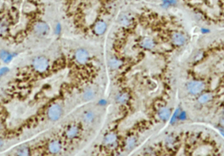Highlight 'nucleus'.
Returning <instances> with one entry per match:
<instances>
[{
    "label": "nucleus",
    "mask_w": 224,
    "mask_h": 156,
    "mask_svg": "<svg viewBox=\"0 0 224 156\" xmlns=\"http://www.w3.org/2000/svg\"><path fill=\"white\" fill-rule=\"evenodd\" d=\"M220 124L222 126H223V127H224V118H223V119H222V120H221V121Z\"/></svg>",
    "instance_id": "obj_18"
},
{
    "label": "nucleus",
    "mask_w": 224,
    "mask_h": 156,
    "mask_svg": "<svg viewBox=\"0 0 224 156\" xmlns=\"http://www.w3.org/2000/svg\"><path fill=\"white\" fill-rule=\"evenodd\" d=\"M78 129L76 127H72L70 129L67 133V136L69 138H73L75 137L78 133Z\"/></svg>",
    "instance_id": "obj_12"
},
{
    "label": "nucleus",
    "mask_w": 224,
    "mask_h": 156,
    "mask_svg": "<svg viewBox=\"0 0 224 156\" xmlns=\"http://www.w3.org/2000/svg\"><path fill=\"white\" fill-rule=\"evenodd\" d=\"M179 109H177V110L175 111L174 116H173V117H172V120H171V123H174V122H175V120H176V118H177V115H178V113H179Z\"/></svg>",
    "instance_id": "obj_16"
},
{
    "label": "nucleus",
    "mask_w": 224,
    "mask_h": 156,
    "mask_svg": "<svg viewBox=\"0 0 224 156\" xmlns=\"http://www.w3.org/2000/svg\"><path fill=\"white\" fill-rule=\"evenodd\" d=\"M159 117L163 120H166L169 119L170 115V111L167 108H162L159 110Z\"/></svg>",
    "instance_id": "obj_8"
},
{
    "label": "nucleus",
    "mask_w": 224,
    "mask_h": 156,
    "mask_svg": "<svg viewBox=\"0 0 224 156\" xmlns=\"http://www.w3.org/2000/svg\"><path fill=\"white\" fill-rule=\"evenodd\" d=\"M35 68L40 72H43L47 68L48 63L47 59L44 57H40L36 59L34 61Z\"/></svg>",
    "instance_id": "obj_1"
},
{
    "label": "nucleus",
    "mask_w": 224,
    "mask_h": 156,
    "mask_svg": "<svg viewBox=\"0 0 224 156\" xmlns=\"http://www.w3.org/2000/svg\"><path fill=\"white\" fill-rule=\"evenodd\" d=\"M205 85L201 81H193L189 83L188 89L191 93L197 94L200 93L204 90Z\"/></svg>",
    "instance_id": "obj_2"
},
{
    "label": "nucleus",
    "mask_w": 224,
    "mask_h": 156,
    "mask_svg": "<svg viewBox=\"0 0 224 156\" xmlns=\"http://www.w3.org/2000/svg\"><path fill=\"white\" fill-rule=\"evenodd\" d=\"M141 45L143 47L146 49H151L154 45L153 41L150 39L146 38L143 39L141 42Z\"/></svg>",
    "instance_id": "obj_10"
},
{
    "label": "nucleus",
    "mask_w": 224,
    "mask_h": 156,
    "mask_svg": "<svg viewBox=\"0 0 224 156\" xmlns=\"http://www.w3.org/2000/svg\"><path fill=\"white\" fill-rule=\"evenodd\" d=\"M186 116V115H185V113H182L181 114V119H185V116Z\"/></svg>",
    "instance_id": "obj_17"
},
{
    "label": "nucleus",
    "mask_w": 224,
    "mask_h": 156,
    "mask_svg": "<svg viewBox=\"0 0 224 156\" xmlns=\"http://www.w3.org/2000/svg\"><path fill=\"white\" fill-rule=\"evenodd\" d=\"M1 56H2V58L5 60H6L7 61L10 60V59L11 57L7 53H2L1 54Z\"/></svg>",
    "instance_id": "obj_15"
},
{
    "label": "nucleus",
    "mask_w": 224,
    "mask_h": 156,
    "mask_svg": "<svg viewBox=\"0 0 224 156\" xmlns=\"http://www.w3.org/2000/svg\"><path fill=\"white\" fill-rule=\"evenodd\" d=\"M106 25L103 22H98L95 26V31L98 34H102L105 32Z\"/></svg>",
    "instance_id": "obj_6"
},
{
    "label": "nucleus",
    "mask_w": 224,
    "mask_h": 156,
    "mask_svg": "<svg viewBox=\"0 0 224 156\" xmlns=\"http://www.w3.org/2000/svg\"><path fill=\"white\" fill-rule=\"evenodd\" d=\"M212 98V95L210 94H205L202 95L199 98V101L202 103H205V102L209 101Z\"/></svg>",
    "instance_id": "obj_11"
},
{
    "label": "nucleus",
    "mask_w": 224,
    "mask_h": 156,
    "mask_svg": "<svg viewBox=\"0 0 224 156\" xmlns=\"http://www.w3.org/2000/svg\"><path fill=\"white\" fill-rule=\"evenodd\" d=\"M61 110L58 105H54L52 106L48 111V116L51 120H58L61 115Z\"/></svg>",
    "instance_id": "obj_3"
},
{
    "label": "nucleus",
    "mask_w": 224,
    "mask_h": 156,
    "mask_svg": "<svg viewBox=\"0 0 224 156\" xmlns=\"http://www.w3.org/2000/svg\"><path fill=\"white\" fill-rule=\"evenodd\" d=\"M28 154V151L26 148H22L20 149L18 152V154L20 156L27 155Z\"/></svg>",
    "instance_id": "obj_14"
},
{
    "label": "nucleus",
    "mask_w": 224,
    "mask_h": 156,
    "mask_svg": "<svg viewBox=\"0 0 224 156\" xmlns=\"http://www.w3.org/2000/svg\"><path fill=\"white\" fill-rule=\"evenodd\" d=\"M88 57L87 52L83 49H80L77 52L76 58L79 63H84L86 62Z\"/></svg>",
    "instance_id": "obj_5"
},
{
    "label": "nucleus",
    "mask_w": 224,
    "mask_h": 156,
    "mask_svg": "<svg viewBox=\"0 0 224 156\" xmlns=\"http://www.w3.org/2000/svg\"><path fill=\"white\" fill-rule=\"evenodd\" d=\"M116 140V137L114 134H109L105 137V141L107 144H111L113 143Z\"/></svg>",
    "instance_id": "obj_13"
},
{
    "label": "nucleus",
    "mask_w": 224,
    "mask_h": 156,
    "mask_svg": "<svg viewBox=\"0 0 224 156\" xmlns=\"http://www.w3.org/2000/svg\"><path fill=\"white\" fill-rule=\"evenodd\" d=\"M173 42L177 45L180 46L183 44L185 39L184 36L180 33H175L173 36Z\"/></svg>",
    "instance_id": "obj_7"
},
{
    "label": "nucleus",
    "mask_w": 224,
    "mask_h": 156,
    "mask_svg": "<svg viewBox=\"0 0 224 156\" xmlns=\"http://www.w3.org/2000/svg\"><path fill=\"white\" fill-rule=\"evenodd\" d=\"M60 149V145L58 142L54 141L50 144L49 150L52 153L56 154L58 152Z\"/></svg>",
    "instance_id": "obj_9"
},
{
    "label": "nucleus",
    "mask_w": 224,
    "mask_h": 156,
    "mask_svg": "<svg viewBox=\"0 0 224 156\" xmlns=\"http://www.w3.org/2000/svg\"><path fill=\"white\" fill-rule=\"evenodd\" d=\"M34 29L37 34L40 36H44L48 32L49 27L45 23L40 22L35 25Z\"/></svg>",
    "instance_id": "obj_4"
}]
</instances>
